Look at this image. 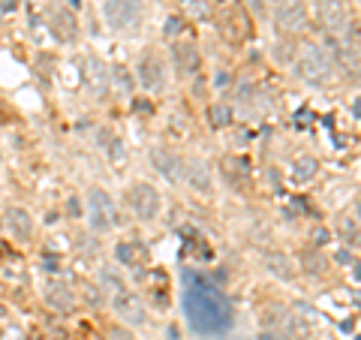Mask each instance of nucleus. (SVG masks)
I'll return each instance as SVG.
<instances>
[{"label": "nucleus", "instance_id": "obj_1", "mask_svg": "<svg viewBox=\"0 0 361 340\" xmlns=\"http://www.w3.org/2000/svg\"><path fill=\"white\" fill-rule=\"evenodd\" d=\"M184 313L190 328L199 337H220L232 328V304L220 292L214 283H208L205 277L187 274L184 277Z\"/></svg>", "mask_w": 361, "mask_h": 340}, {"label": "nucleus", "instance_id": "obj_2", "mask_svg": "<svg viewBox=\"0 0 361 340\" xmlns=\"http://www.w3.org/2000/svg\"><path fill=\"white\" fill-rule=\"evenodd\" d=\"M298 76L304 78L307 85H316V87H325L337 78V66H334V57H331L325 48L319 45H304L298 55Z\"/></svg>", "mask_w": 361, "mask_h": 340}, {"label": "nucleus", "instance_id": "obj_3", "mask_svg": "<svg viewBox=\"0 0 361 340\" xmlns=\"http://www.w3.org/2000/svg\"><path fill=\"white\" fill-rule=\"evenodd\" d=\"M99 13H103V22L118 34L136 31L142 24L145 15V3L142 0H103L99 3Z\"/></svg>", "mask_w": 361, "mask_h": 340}, {"label": "nucleus", "instance_id": "obj_4", "mask_svg": "<svg viewBox=\"0 0 361 340\" xmlns=\"http://www.w3.org/2000/svg\"><path fill=\"white\" fill-rule=\"evenodd\" d=\"M87 223H90V229H97V232H108V229L118 223V211H115L112 196L99 187H94L87 193Z\"/></svg>", "mask_w": 361, "mask_h": 340}, {"label": "nucleus", "instance_id": "obj_5", "mask_svg": "<svg viewBox=\"0 0 361 340\" xmlns=\"http://www.w3.org/2000/svg\"><path fill=\"white\" fill-rule=\"evenodd\" d=\"M127 199H129V208H133V214H136L139 220H145V223L157 220L160 208H163V199H160L157 187L148 184V181H136L133 187H129Z\"/></svg>", "mask_w": 361, "mask_h": 340}, {"label": "nucleus", "instance_id": "obj_6", "mask_svg": "<svg viewBox=\"0 0 361 340\" xmlns=\"http://www.w3.org/2000/svg\"><path fill=\"white\" fill-rule=\"evenodd\" d=\"M136 73H139V85H142L145 91H150V94H160L166 87V64H163V57H160L154 48H148V52L139 57Z\"/></svg>", "mask_w": 361, "mask_h": 340}, {"label": "nucleus", "instance_id": "obj_7", "mask_svg": "<svg viewBox=\"0 0 361 340\" xmlns=\"http://www.w3.org/2000/svg\"><path fill=\"white\" fill-rule=\"evenodd\" d=\"M274 22L283 34H304L307 27V6L304 0H277Z\"/></svg>", "mask_w": 361, "mask_h": 340}, {"label": "nucleus", "instance_id": "obj_8", "mask_svg": "<svg viewBox=\"0 0 361 340\" xmlns=\"http://www.w3.org/2000/svg\"><path fill=\"white\" fill-rule=\"evenodd\" d=\"M319 22L328 34H344L349 27V18H353V9H349V0H319L316 6Z\"/></svg>", "mask_w": 361, "mask_h": 340}, {"label": "nucleus", "instance_id": "obj_9", "mask_svg": "<svg viewBox=\"0 0 361 340\" xmlns=\"http://www.w3.org/2000/svg\"><path fill=\"white\" fill-rule=\"evenodd\" d=\"M112 310L124 319L127 325H145V319H148V310L142 304V298H139L136 292H129V289H120V292L112 295Z\"/></svg>", "mask_w": 361, "mask_h": 340}, {"label": "nucleus", "instance_id": "obj_10", "mask_svg": "<svg viewBox=\"0 0 361 340\" xmlns=\"http://www.w3.org/2000/svg\"><path fill=\"white\" fill-rule=\"evenodd\" d=\"M150 163L157 166V172L166 178V181H180L184 178V160L169 148H154L150 151Z\"/></svg>", "mask_w": 361, "mask_h": 340}, {"label": "nucleus", "instance_id": "obj_11", "mask_svg": "<svg viewBox=\"0 0 361 340\" xmlns=\"http://www.w3.org/2000/svg\"><path fill=\"white\" fill-rule=\"evenodd\" d=\"M85 82L90 85V91L97 97H106L108 85H112V76H108V66L99 61L97 55H87L85 57Z\"/></svg>", "mask_w": 361, "mask_h": 340}, {"label": "nucleus", "instance_id": "obj_12", "mask_svg": "<svg viewBox=\"0 0 361 340\" xmlns=\"http://www.w3.org/2000/svg\"><path fill=\"white\" fill-rule=\"evenodd\" d=\"M43 298H45V304H48V307H52V310H60V313L73 310V304H76L73 289H69L66 283H60V280H48V283L43 286Z\"/></svg>", "mask_w": 361, "mask_h": 340}, {"label": "nucleus", "instance_id": "obj_13", "mask_svg": "<svg viewBox=\"0 0 361 340\" xmlns=\"http://www.w3.org/2000/svg\"><path fill=\"white\" fill-rule=\"evenodd\" d=\"M6 229L18 241H30V235H34V217L24 208L13 205V208H6Z\"/></svg>", "mask_w": 361, "mask_h": 340}, {"label": "nucleus", "instance_id": "obj_14", "mask_svg": "<svg viewBox=\"0 0 361 340\" xmlns=\"http://www.w3.org/2000/svg\"><path fill=\"white\" fill-rule=\"evenodd\" d=\"M172 57H175V69L180 76H193L199 64H202V57H199V48L193 43H178L172 48Z\"/></svg>", "mask_w": 361, "mask_h": 340}, {"label": "nucleus", "instance_id": "obj_15", "mask_svg": "<svg viewBox=\"0 0 361 340\" xmlns=\"http://www.w3.org/2000/svg\"><path fill=\"white\" fill-rule=\"evenodd\" d=\"M184 181L196 190V193H208L211 190V172L202 160H190L184 163Z\"/></svg>", "mask_w": 361, "mask_h": 340}, {"label": "nucleus", "instance_id": "obj_16", "mask_svg": "<svg viewBox=\"0 0 361 340\" xmlns=\"http://www.w3.org/2000/svg\"><path fill=\"white\" fill-rule=\"evenodd\" d=\"M316 172H319V160L316 157H298L295 163H292V178L298 184H307V181H313L316 178Z\"/></svg>", "mask_w": 361, "mask_h": 340}, {"label": "nucleus", "instance_id": "obj_17", "mask_svg": "<svg viewBox=\"0 0 361 340\" xmlns=\"http://www.w3.org/2000/svg\"><path fill=\"white\" fill-rule=\"evenodd\" d=\"M52 27H55V36L60 39H73L76 36V18L60 9V13H52Z\"/></svg>", "mask_w": 361, "mask_h": 340}, {"label": "nucleus", "instance_id": "obj_18", "mask_svg": "<svg viewBox=\"0 0 361 340\" xmlns=\"http://www.w3.org/2000/svg\"><path fill=\"white\" fill-rule=\"evenodd\" d=\"M268 271L277 274V277H283V280L292 277V268H289V259L286 256H268Z\"/></svg>", "mask_w": 361, "mask_h": 340}, {"label": "nucleus", "instance_id": "obj_19", "mask_svg": "<svg viewBox=\"0 0 361 340\" xmlns=\"http://www.w3.org/2000/svg\"><path fill=\"white\" fill-rule=\"evenodd\" d=\"M208 115H211V127H217V129H220V127H229V121H232V112H229V106H220V103L211 106Z\"/></svg>", "mask_w": 361, "mask_h": 340}, {"label": "nucleus", "instance_id": "obj_20", "mask_svg": "<svg viewBox=\"0 0 361 340\" xmlns=\"http://www.w3.org/2000/svg\"><path fill=\"white\" fill-rule=\"evenodd\" d=\"M106 340H136L133 332L127 325H108L106 328Z\"/></svg>", "mask_w": 361, "mask_h": 340}, {"label": "nucleus", "instance_id": "obj_21", "mask_svg": "<svg viewBox=\"0 0 361 340\" xmlns=\"http://www.w3.org/2000/svg\"><path fill=\"white\" fill-rule=\"evenodd\" d=\"M274 57H277L280 64L292 61V43H280V45H274Z\"/></svg>", "mask_w": 361, "mask_h": 340}, {"label": "nucleus", "instance_id": "obj_22", "mask_svg": "<svg viewBox=\"0 0 361 340\" xmlns=\"http://www.w3.org/2000/svg\"><path fill=\"white\" fill-rule=\"evenodd\" d=\"M250 6H253L256 13H262V9H265V0H250Z\"/></svg>", "mask_w": 361, "mask_h": 340}, {"label": "nucleus", "instance_id": "obj_23", "mask_svg": "<svg viewBox=\"0 0 361 340\" xmlns=\"http://www.w3.org/2000/svg\"><path fill=\"white\" fill-rule=\"evenodd\" d=\"M0 163H3V151H0Z\"/></svg>", "mask_w": 361, "mask_h": 340}]
</instances>
